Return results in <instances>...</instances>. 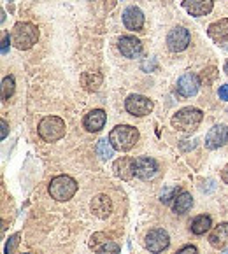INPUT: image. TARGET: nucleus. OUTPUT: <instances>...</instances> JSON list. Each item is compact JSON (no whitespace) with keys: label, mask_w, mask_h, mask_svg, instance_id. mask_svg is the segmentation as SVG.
<instances>
[{"label":"nucleus","mask_w":228,"mask_h":254,"mask_svg":"<svg viewBox=\"0 0 228 254\" xmlns=\"http://www.w3.org/2000/svg\"><path fill=\"white\" fill-rule=\"evenodd\" d=\"M158 174V163L156 160L150 156H141L135 160V176L142 181H150L153 179Z\"/></svg>","instance_id":"9"},{"label":"nucleus","mask_w":228,"mask_h":254,"mask_svg":"<svg viewBox=\"0 0 228 254\" xmlns=\"http://www.w3.org/2000/svg\"><path fill=\"white\" fill-rule=\"evenodd\" d=\"M48 191L51 194V198H55L56 202H67L77 191V183L71 176H58L51 179Z\"/></svg>","instance_id":"4"},{"label":"nucleus","mask_w":228,"mask_h":254,"mask_svg":"<svg viewBox=\"0 0 228 254\" xmlns=\"http://www.w3.org/2000/svg\"><path fill=\"white\" fill-rule=\"evenodd\" d=\"M183 7L191 16H206L213 11V0H184Z\"/></svg>","instance_id":"17"},{"label":"nucleus","mask_w":228,"mask_h":254,"mask_svg":"<svg viewBox=\"0 0 228 254\" xmlns=\"http://www.w3.org/2000/svg\"><path fill=\"white\" fill-rule=\"evenodd\" d=\"M223 254H228V251H225V253H223Z\"/></svg>","instance_id":"33"},{"label":"nucleus","mask_w":228,"mask_h":254,"mask_svg":"<svg viewBox=\"0 0 228 254\" xmlns=\"http://www.w3.org/2000/svg\"><path fill=\"white\" fill-rule=\"evenodd\" d=\"M105 120H107V116H105V112L102 109H93V111L86 114L82 125H84V128L88 131H100L105 127Z\"/></svg>","instance_id":"16"},{"label":"nucleus","mask_w":228,"mask_h":254,"mask_svg":"<svg viewBox=\"0 0 228 254\" xmlns=\"http://www.w3.org/2000/svg\"><path fill=\"white\" fill-rule=\"evenodd\" d=\"M176 88L181 97H193V95H197L198 88H200V81H198V77L195 74L186 72V74H183L179 77Z\"/></svg>","instance_id":"10"},{"label":"nucleus","mask_w":228,"mask_h":254,"mask_svg":"<svg viewBox=\"0 0 228 254\" xmlns=\"http://www.w3.org/2000/svg\"><path fill=\"white\" fill-rule=\"evenodd\" d=\"M170 244V237L165 230L161 228H154L151 230L150 233L146 235V247L150 249V253H161L165 251Z\"/></svg>","instance_id":"8"},{"label":"nucleus","mask_w":228,"mask_h":254,"mask_svg":"<svg viewBox=\"0 0 228 254\" xmlns=\"http://www.w3.org/2000/svg\"><path fill=\"white\" fill-rule=\"evenodd\" d=\"M209 242L214 249H223L228 244V223L218 224L216 228L213 230V233L209 235Z\"/></svg>","instance_id":"19"},{"label":"nucleus","mask_w":228,"mask_h":254,"mask_svg":"<svg viewBox=\"0 0 228 254\" xmlns=\"http://www.w3.org/2000/svg\"><path fill=\"white\" fill-rule=\"evenodd\" d=\"M179 186H174V188H168V190L167 191H163V193H161V202H163V203H168V202H170V200H172V198H176V196H177V194H179Z\"/></svg>","instance_id":"25"},{"label":"nucleus","mask_w":228,"mask_h":254,"mask_svg":"<svg viewBox=\"0 0 228 254\" xmlns=\"http://www.w3.org/2000/svg\"><path fill=\"white\" fill-rule=\"evenodd\" d=\"M225 72H227V74H228V62H227V64H225Z\"/></svg>","instance_id":"32"},{"label":"nucleus","mask_w":228,"mask_h":254,"mask_svg":"<svg viewBox=\"0 0 228 254\" xmlns=\"http://www.w3.org/2000/svg\"><path fill=\"white\" fill-rule=\"evenodd\" d=\"M204 114L200 109L195 107H184L181 111H177L176 114L172 116L170 123L172 127L176 128L177 131H184V133H190V131L197 130V127L202 121Z\"/></svg>","instance_id":"3"},{"label":"nucleus","mask_w":228,"mask_h":254,"mask_svg":"<svg viewBox=\"0 0 228 254\" xmlns=\"http://www.w3.org/2000/svg\"><path fill=\"white\" fill-rule=\"evenodd\" d=\"M125 107H127V111L130 112L132 116L142 118V116H148V114L153 111L154 104H153V100H150V98L144 97V95H130V97L125 100Z\"/></svg>","instance_id":"6"},{"label":"nucleus","mask_w":228,"mask_h":254,"mask_svg":"<svg viewBox=\"0 0 228 254\" xmlns=\"http://www.w3.org/2000/svg\"><path fill=\"white\" fill-rule=\"evenodd\" d=\"M39 41V28L34 23L28 21H19L12 26L11 32V42L18 49H30Z\"/></svg>","instance_id":"1"},{"label":"nucleus","mask_w":228,"mask_h":254,"mask_svg":"<svg viewBox=\"0 0 228 254\" xmlns=\"http://www.w3.org/2000/svg\"><path fill=\"white\" fill-rule=\"evenodd\" d=\"M112 170H114V174H116L120 179L130 181L132 177L135 176V160L128 156L118 158V160L114 161V165H112Z\"/></svg>","instance_id":"12"},{"label":"nucleus","mask_w":228,"mask_h":254,"mask_svg":"<svg viewBox=\"0 0 228 254\" xmlns=\"http://www.w3.org/2000/svg\"><path fill=\"white\" fill-rule=\"evenodd\" d=\"M97 254H120V246L116 242H112V240H107V242H104L98 247Z\"/></svg>","instance_id":"24"},{"label":"nucleus","mask_w":228,"mask_h":254,"mask_svg":"<svg viewBox=\"0 0 228 254\" xmlns=\"http://www.w3.org/2000/svg\"><path fill=\"white\" fill-rule=\"evenodd\" d=\"M109 142L116 151H130L139 142V130L130 125H120L111 130Z\"/></svg>","instance_id":"2"},{"label":"nucleus","mask_w":228,"mask_h":254,"mask_svg":"<svg viewBox=\"0 0 228 254\" xmlns=\"http://www.w3.org/2000/svg\"><path fill=\"white\" fill-rule=\"evenodd\" d=\"M207 34H209V37L213 39L214 42H218V44L227 42L228 41V19L223 18V19H220V21L213 23V25L207 28Z\"/></svg>","instance_id":"18"},{"label":"nucleus","mask_w":228,"mask_h":254,"mask_svg":"<svg viewBox=\"0 0 228 254\" xmlns=\"http://www.w3.org/2000/svg\"><path fill=\"white\" fill-rule=\"evenodd\" d=\"M90 207H91V212H93L98 219H105V217H109L112 212V202L105 194H97V196L91 200Z\"/></svg>","instance_id":"15"},{"label":"nucleus","mask_w":228,"mask_h":254,"mask_svg":"<svg viewBox=\"0 0 228 254\" xmlns=\"http://www.w3.org/2000/svg\"><path fill=\"white\" fill-rule=\"evenodd\" d=\"M7 130H9V127H7V121H5V120H2V135H0V137H2V138H5V137H7Z\"/></svg>","instance_id":"30"},{"label":"nucleus","mask_w":228,"mask_h":254,"mask_svg":"<svg viewBox=\"0 0 228 254\" xmlns=\"http://www.w3.org/2000/svg\"><path fill=\"white\" fill-rule=\"evenodd\" d=\"M123 25L127 26L128 30L135 32V30H141L142 25H144V14L139 7L135 5H130L123 11Z\"/></svg>","instance_id":"13"},{"label":"nucleus","mask_w":228,"mask_h":254,"mask_svg":"<svg viewBox=\"0 0 228 254\" xmlns=\"http://www.w3.org/2000/svg\"><path fill=\"white\" fill-rule=\"evenodd\" d=\"M211 226H213V219H211V216H198L193 219V223H191V233H195V235H204L206 232H209Z\"/></svg>","instance_id":"21"},{"label":"nucleus","mask_w":228,"mask_h":254,"mask_svg":"<svg viewBox=\"0 0 228 254\" xmlns=\"http://www.w3.org/2000/svg\"><path fill=\"white\" fill-rule=\"evenodd\" d=\"M191 205H193V198H191V194L186 193V191H181L176 198H174L172 209L176 214H184L191 209Z\"/></svg>","instance_id":"20"},{"label":"nucleus","mask_w":228,"mask_h":254,"mask_svg":"<svg viewBox=\"0 0 228 254\" xmlns=\"http://www.w3.org/2000/svg\"><path fill=\"white\" fill-rule=\"evenodd\" d=\"M190 32L184 26H176L167 35V46L172 53H181L190 46Z\"/></svg>","instance_id":"7"},{"label":"nucleus","mask_w":228,"mask_h":254,"mask_svg":"<svg viewBox=\"0 0 228 254\" xmlns=\"http://www.w3.org/2000/svg\"><path fill=\"white\" fill-rule=\"evenodd\" d=\"M221 179H223L225 184H228V165L223 168V172H221Z\"/></svg>","instance_id":"31"},{"label":"nucleus","mask_w":228,"mask_h":254,"mask_svg":"<svg viewBox=\"0 0 228 254\" xmlns=\"http://www.w3.org/2000/svg\"><path fill=\"white\" fill-rule=\"evenodd\" d=\"M95 149H97V154L102 158V160H111V158L114 156V147H112V144L109 142V138L98 140Z\"/></svg>","instance_id":"22"},{"label":"nucleus","mask_w":228,"mask_h":254,"mask_svg":"<svg viewBox=\"0 0 228 254\" xmlns=\"http://www.w3.org/2000/svg\"><path fill=\"white\" fill-rule=\"evenodd\" d=\"M176 254H198V251L195 246H186V247H183V249L177 251Z\"/></svg>","instance_id":"27"},{"label":"nucleus","mask_w":228,"mask_h":254,"mask_svg":"<svg viewBox=\"0 0 228 254\" xmlns=\"http://www.w3.org/2000/svg\"><path fill=\"white\" fill-rule=\"evenodd\" d=\"M14 93V77H4L2 81V100H9Z\"/></svg>","instance_id":"23"},{"label":"nucleus","mask_w":228,"mask_h":254,"mask_svg":"<svg viewBox=\"0 0 228 254\" xmlns=\"http://www.w3.org/2000/svg\"><path fill=\"white\" fill-rule=\"evenodd\" d=\"M39 135L46 142H56L65 135V121L58 116H48L39 123Z\"/></svg>","instance_id":"5"},{"label":"nucleus","mask_w":228,"mask_h":254,"mask_svg":"<svg viewBox=\"0 0 228 254\" xmlns=\"http://www.w3.org/2000/svg\"><path fill=\"white\" fill-rule=\"evenodd\" d=\"M19 244V233H16V235H12L11 239L7 240V244H5V254H12L16 251V247H18Z\"/></svg>","instance_id":"26"},{"label":"nucleus","mask_w":228,"mask_h":254,"mask_svg":"<svg viewBox=\"0 0 228 254\" xmlns=\"http://www.w3.org/2000/svg\"><path fill=\"white\" fill-rule=\"evenodd\" d=\"M118 48H120L121 55L125 58H135V56L141 55L142 51V42L137 37H132V35H125L118 42Z\"/></svg>","instance_id":"14"},{"label":"nucleus","mask_w":228,"mask_h":254,"mask_svg":"<svg viewBox=\"0 0 228 254\" xmlns=\"http://www.w3.org/2000/svg\"><path fill=\"white\" fill-rule=\"evenodd\" d=\"M7 46H9V34H2V55H7Z\"/></svg>","instance_id":"28"},{"label":"nucleus","mask_w":228,"mask_h":254,"mask_svg":"<svg viewBox=\"0 0 228 254\" xmlns=\"http://www.w3.org/2000/svg\"><path fill=\"white\" fill-rule=\"evenodd\" d=\"M218 95H220L221 100H228V84L221 86V88H220V91H218Z\"/></svg>","instance_id":"29"},{"label":"nucleus","mask_w":228,"mask_h":254,"mask_svg":"<svg viewBox=\"0 0 228 254\" xmlns=\"http://www.w3.org/2000/svg\"><path fill=\"white\" fill-rule=\"evenodd\" d=\"M228 142V128L223 125H216L209 130L206 137V147L207 149H218Z\"/></svg>","instance_id":"11"}]
</instances>
